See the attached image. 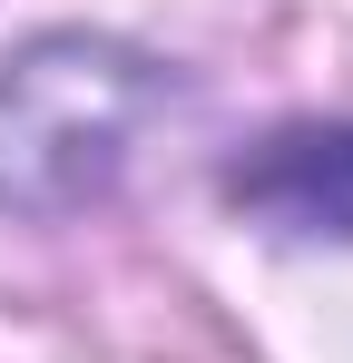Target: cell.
Listing matches in <instances>:
<instances>
[{"instance_id":"6da1fadb","label":"cell","mask_w":353,"mask_h":363,"mask_svg":"<svg viewBox=\"0 0 353 363\" xmlns=\"http://www.w3.org/2000/svg\"><path fill=\"white\" fill-rule=\"evenodd\" d=\"M157 108H167L157 60L89 40V30L30 40L0 69V196L30 216H69V206L108 196Z\"/></svg>"},{"instance_id":"7a4b0ae2","label":"cell","mask_w":353,"mask_h":363,"mask_svg":"<svg viewBox=\"0 0 353 363\" xmlns=\"http://www.w3.org/2000/svg\"><path fill=\"white\" fill-rule=\"evenodd\" d=\"M226 196L255 216V226H275V236H334V245H353V118L275 128V138L226 177Z\"/></svg>"}]
</instances>
